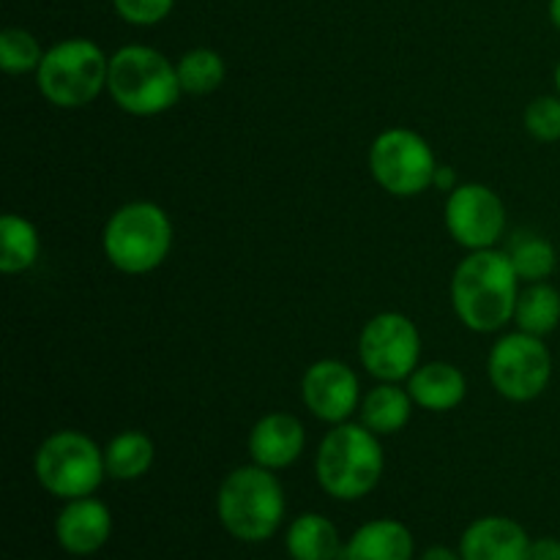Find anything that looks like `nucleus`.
<instances>
[{"instance_id": "obj_2", "label": "nucleus", "mask_w": 560, "mask_h": 560, "mask_svg": "<svg viewBox=\"0 0 560 560\" xmlns=\"http://www.w3.org/2000/svg\"><path fill=\"white\" fill-rule=\"evenodd\" d=\"M383 446L372 430L353 421L334 424L320 441L315 476L323 492L337 501H359L370 495L383 476Z\"/></svg>"}, {"instance_id": "obj_16", "label": "nucleus", "mask_w": 560, "mask_h": 560, "mask_svg": "<svg viewBox=\"0 0 560 560\" xmlns=\"http://www.w3.org/2000/svg\"><path fill=\"white\" fill-rule=\"evenodd\" d=\"M408 392L419 408L446 413L463 402L468 394V381L448 361H430V364L416 366L413 375L408 377Z\"/></svg>"}, {"instance_id": "obj_20", "label": "nucleus", "mask_w": 560, "mask_h": 560, "mask_svg": "<svg viewBox=\"0 0 560 560\" xmlns=\"http://www.w3.org/2000/svg\"><path fill=\"white\" fill-rule=\"evenodd\" d=\"M153 457H156V446L151 438L140 430L118 432L113 441L104 446V465H107V476L115 481H135L151 470Z\"/></svg>"}, {"instance_id": "obj_27", "label": "nucleus", "mask_w": 560, "mask_h": 560, "mask_svg": "<svg viewBox=\"0 0 560 560\" xmlns=\"http://www.w3.org/2000/svg\"><path fill=\"white\" fill-rule=\"evenodd\" d=\"M113 5L131 25H156L173 11L175 0H113Z\"/></svg>"}, {"instance_id": "obj_29", "label": "nucleus", "mask_w": 560, "mask_h": 560, "mask_svg": "<svg viewBox=\"0 0 560 560\" xmlns=\"http://www.w3.org/2000/svg\"><path fill=\"white\" fill-rule=\"evenodd\" d=\"M432 186H438L441 191H454L459 184H457V175H454V170L446 167V164H441L435 173V184Z\"/></svg>"}, {"instance_id": "obj_30", "label": "nucleus", "mask_w": 560, "mask_h": 560, "mask_svg": "<svg viewBox=\"0 0 560 560\" xmlns=\"http://www.w3.org/2000/svg\"><path fill=\"white\" fill-rule=\"evenodd\" d=\"M419 560H463V556L459 552H454L452 547H430V550L424 552Z\"/></svg>"}, {"instance_id": "obj_4", "label": "nucleus", "mask_w": 560, "mask_h": 560, "mask_svg": "<svg viewBox=\"0 0 560 560\" xmlns=\"http://www.w3.org/2000/svg\"><path fill=\"white\" fill-rule=\"evenodd\" d=\"M107 91L124 113L151 118L173 109L184 88L178 69L159 49L129 44L109 58Z\"/></svg>"}, {"instance_id": "obj_3", "label": "nucleus", "mask_w": 560, "mask_h": 560, "mask_svg": "<svg viewBox=\"0 0 560 560\" xmlns=\"http://www.w3.org/2000/svg\"><path fill=\"white\" fill-rule=\"evenodd\" d=\"M219 523L233 539L257 541L271 539L284 520V490L273 470L260 465H244L224 476L217 495Z\"/></svg>"}, {"instance_id": "obj_6", "label": "nucleus", "mask_w": 560, "mask_h": 560, "mask_svg": "<svg viewBox=\"0 0 560 560\" xmlns=\"http://www.w3.org/2000/svg\"><path fill=\"white\" fill-rule=\"evenodd\" d=\"M109 60L91 38H66L44 52L36 69L38 93L52 107L80 109L96 102L107 88Z\"/></svg>"}, {"instance_id": "obj_8", "label": "nucleus", "mask_w": 560, "mask_h": 560, "mask_svg": "<svg viewBox=\"0 0 560 560\" xmlns=\"http://www.w3.org/2000/svg\"><path fill=\"white\" fill-rule=\"evenodd\" d=\"M487 375L492 388L509 402L541 397L552 381V353L545 339L525 331L503 334L490 350Z\"/></svg>"}, {"instance_id": "obj_31", "label": "nucleus", "mask_w": 560, "mask_h": 560, "mask_svg": "<svg viewBox=\"0 0 560 560\" xmlns=\"http://www.w3.org/2000/svg\"><path fill=\"white\" fill-rule=\"evenodd\" d=\"M547 11H550V20L552 25L560 31V0H550V5H547Z\"/></svg>"}, {"instance_id": "obj_26", "label": "nucleus", "mask_w": 560, "mask_h": 560, "mask_svg": "<svg viewBox=\"0 0 560 560\" xmlns=\"http://www.w3.org/2000/svg\"><path fill=\"white\" fill-rule=\"evenodd\" d=\"M525 131L539 142L560 140V93L556 96H536L525 107L523 115Z\"/></svg>"}, {"instance_id": "obj_7", "label": "nucleus", "mask_w": 560, "mask_h": 560, "mask_svg": "<svg viewBox=\"0 0 560 560\" xmlns=\"http://www.w3.org/2000/svg\"><path fill=\"white\" fill-rule=\"evenodd\" d=\"M33 474L49 495L63 501L88 498L107 476L104 448L77 430L52 432L33 457Z\"/></svg>"}, {"instance_id": "obj_15", "label": "nucleus", "mask_w": 560, "mask_h": 560, "mask_svg": "<svg viewBox=\"0 0 560 560\" xmlns=\"http://www.w3.org/2000/svg\"><path fill=\"white\" fill-rule=\"evenodd\" d=\"M528 534L509 517L474 520L459 539L463 560H528Z\"/></svg>"}, {"instance_id": "obj_23", "label": "nucleus", "mask_w": 560, "mask_h": 560, "mask_svg": "<svg viewBox=\"0 0 560 560\" xmlns=\"http://www.w3.org/2000/svg\"><path fill=\"white\" fill-rule=\"evenodd\" d=\"M175 69H178L180 88L189 96H208V93L219 91L224 82V74H228L222 55L208 47H197L180 55Z\"/></svg>"}, {"instance_id": "obj_22", "label": "nucleus", "mask_w": 560, "mask_h": 560, "mask_svg": "<svg viewBox=\"0 0 560 560\" xmlns=\"http://www.w3.org/2000/svg\"><path fill=\"white\" fill-rule=\"evenodd\" d=\"M38 252H42V238L33 222L20 213H5L0 219V271L9 277L25 273L27 268L36 266Z\"/></svg>"}, {"instance_id": "obj_11", "label": "nucleus", "mask_w": 560, "mask_h": 560, "mask_svg": "<svg viewBox=\"0 0 560 560\" xmlns=\"http://www.w3.org/2000/svg\"><path fill=\"white\" fill-rule=\"evenodd\" d=\"M446 230L468 252L492 249L506 230V206L485 184H459L448 191Z\"/></svg>"}, {"instance_id": "obj_24", "label": "nucleus", "mask_w": 560, "mask_h": 560, "mask_svg": "<svg viewBox=\"0 0 560 560\" xmlns=\"http://www.w3.org/2000/svg\"><path fill=\"white\" fill-rule=\"evenodd\" d=\"M509 257H512L514 271L523 282H547L558 266L556 246L547 238H539V235L520 238L514 249L509 252Z\"/></svg>"}, {"instance_id": "obj_12", "label": "nucleus", "mask_w": 560, "mask_h": 560, "mask_svg": "<svg viewBox=\"0 0 560 560\" xmlns=\"http://www.w3.org/2000/svg\"><path fill=\"white\" fill-rule=\"evenodd\" d=\"M301 399L315 419L326 424H342L361 405L359 377L345 361L320 359L304 372Z\"/></svg>"}, {"instance_id": "obj_28", "label": "nucleus", "mask_w": 560, "mask_h": 560, "mask_svg": "<svg viewBox=\"0 0 560 560\" xmlns=\"http://www.w3.org/2000/svg\"><path fill=\"white\" fill-rule=\"evenodd\" d=\"M528 560H560V539L545 536V539L530 541Z\"/></svg>"}, {"instance_id": "obj_10", "label": "nucleus", "mask_w": 560, "mask_h": 560, "mask_svg": "<svg viewBox=\"0 0 560 560\" xmlns=\"http://www.w3.org/2000/svg\"><path fill=\"white\" fill-rule=\"evenodd\" d=\"M359 359L381 383L408 381L421 359V334L402 312H381L361 328Z\"/></svg>"}, {"instance_id": "obj_17", "label": "nucleus", "mask_w": 560, "mask_h": 560, "mask_svg": "<svg viewBox=\"0 0 560 560\" xmlns=\"http://www.w3.org/2000/svg\"><path fill=\"white\" fill-rule=\"evenodd\" d=\"M342 560H413V534L397 520H372L350 536Z\"/></svg>"}, {"instance_id": "obj_5", "label": "nucleus", "mask_w": 560, "mask_h": 560, "mask_svg": "<svg viewBox=\"0 0 560 560\" xmlns=\"http://www.w3.org/2000/svg\"><path fill=\"white\" fill-rule=\"evenodd\" d=\"M102 249L118 271L151 273L173 249V222L156 202H126L104 224Z\"/></svg>"}, {"instance_id": "obj_13", "label": "nucleus", "mask_w": 560, "mask_h": 560, "mask_svg": "<svg viewBox=\"0 0 560 560\" xmlns=\"http://www.w3.org/2000/svg\"><path fill=\"white\" fill-rule=\"evenodd\" d=\"M113 534V514L96 498H74L55 520V539L71 556H93Z\"/></svg>"}, {"instance_id": "obj_25", "label": "nucleus", "mask_w": 560, "mask_h": 560, "mask_svg": "<svg viewBox=\"0 0 560 560\" xmlns=\"http://www.w3.org/2000/svg\"><path fill=\"white\" fill-rule=\"evenodd\" d=\"M44 49L36 36L22 27H5L0 33V66L5 74H27L42 66Z\"/></svg>"}, {"instance_id": "obj_9", "label": "nucleus", "mask_w": 560, "mask_h": 560, "mask_svg": "<svg viewBox=\"0 0 560 560\" xmlns=\"http://www.w3.org/2000/svg\"><path fill=\"white\" fill-rule=\"evenodd\" d=\"M438 159L430 142L410 129H386L370 148V173L394 197H416L435 184Z\"/></svg>"}, {"instance_id": "obj_21", "label": "nucleus", "mask_w": 560, "mask_h": 560, "mask_svg": "<svg viewBox=\"0 0 560 560\" xmlns=\"http://www.w3.org/2000/svg\"><path fill=\"white\" fill-rule=\"evenodd\" d=\"M514 323L520 331L545 339L560 326V290L550 282H528L517 295Z\"/></svg>"}, {"instance_id": "obj_19", "label": "nucleus", "mask_w": 560, "mask_h": 560, "mask_svg": "<svg viewBox=\"0 0 560 560\" xmlns=\"http://www.w3.org/2000/svg\"><path fill=\"white\" fill-rule=\"evenodd\" d=\"M284 545L293 560H339L345 550L337 525L315 512L301 514L290 523Z\"/></svg>"}, {"instance_id": "obj_32", "label": "nucleus", "mask_w": 560, "mask_h": 560, "mask_svg": "<svg viewBox=\"0 0 560 560\" xmlns=\"http://www.w3.org/2000/svg\"><path fill=\"white\" fill-rule=\"evenodd\" d=\"M556 88H558V93H560V60H558V66H556Z\"/></svg>"}, {"instance_id": "obj_18", "label": "nucleus", "mask_w": 560, "mask_h": 560, "mask_svg": "<svg viewBox=\"0 0 560 560\" xmlns=\"http://www.w3.org/2000/svg\"><path fill=\"white\" fill-rule=\"evenodd\" d=\"M413 405L416 402L408 388H399L397 383H381V386H375L361 399V424L375 432L377 438L397 435V432H402L408 427Z\"/></svg>"}, {"instance_id": "obj_1", "label": "nucleus", "mask_w": 560, "mask_h": 560, "mask_svg": "<svg viewBox=\"0 0 560 560\" xmlns=\"http://www.w3.org/2000/svg\"><path fill=\"white\" fill-rule=\"evenodd\" d=\"M520 282L509 255L498 249L470 252L452 277V306L459 323L476 334L501 331L514 320Z\"/></svg>"}, {"instance_id": "obj_14", "label": "nucleus", "mask_w": 560, "mask_h": 560, "mask_svg": "<svg viewBox=\"0 0 560 560\" xmlns=\"http://www.w3.org/2000/svg\"><path fill=\"white\" fill-rule=\"evenodd\" d=\"M306 430L293 413H268L252 427L249 457L268 470L290 468L304 454Z\"/></svg>"}]
</instances>
